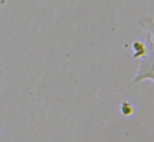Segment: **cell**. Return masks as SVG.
Here are the masks:
<instances>
[{
    "instance_id": "6da1fadb",
    "label": "cell",
    "mask_w": 154,
    "mask_h": 142,
    "mask_svg": "<svg viewBox=\"0 0 154 142\" xmlns=\"http://www.w3.org/2000/svg\"><path fill=\"white\" fill-rule=\"evenodd\" d=\"M154 78V50L151 46L144 45V55L141 56L139 69L134 78V83H139L143 79H152Z\"/></svg>"
},
{
    "instance_id": "7a4b0ae2",
    "label": "cell",
    "mask_w": 154,
    "mask_h": 142,
    "mask_svg": "<svg viewBox=\"0 0 154 142\" xmlns=\"http://www.w3.org/2000/svg\"><path fill=\"white\" fill-rule=\"evenodd\" d=\"M137 25L147 32V38H146V43H144V45L151 46V48L154 50V20L151 18V17H141V18L137 20Z\"/></svg>"
}]
</instances>
